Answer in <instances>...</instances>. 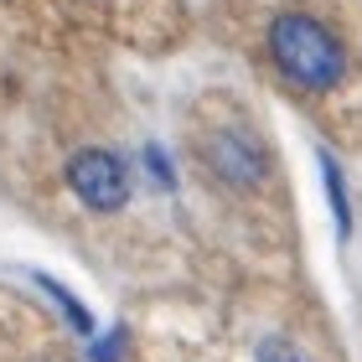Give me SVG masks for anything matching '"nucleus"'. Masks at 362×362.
<instances>
[{"label":"nucleus","instance_id":"nucleus-1","mask_svg":"<svg viewBox=\"0 0 362 362\" xmlns=\"http://www.w3.org/2000/svg\"><path fill=\"white\" fill-rule=\"evenodd\" d=\"M269 57L285 73V83L305 88V93H326L341 83L347 73V47L332 37V26L316 21L305 11H285L269 26Z\"/></svg>","mask_w":362,"mask_h":362},{"label":"nucleus","instance_id":"nucleus-2","mask_svg":"<svg viewBox=\"0 0 362 362\" xmlns=\"http://www.w3.org/2000/svg\"><path fill=\"white\" fill-rule=\"evenodd\" d=\"M68 187H73V197L88 212H119L129 202V171H124V160L114 151H98V145H88V151H78L68 160Z\"/></svg>","mask_w":362,"mask_h":362},{"label":"nucleus","instance_id":"nucleus-3","mask_svg":"<svg viewBox=\"0 0 362 362\" xmlns=\"http://www.w3.org/2000/svg\"><path fill=\"white\" fill-rule=\"evenodd\" d=\"M202 160H207V171L233 192H259L264 176H269V151L249 129H218V135H207Z\"/></svg>","mask_w":362,"mask_h":362},{"label":"nucleus","instance_id":"nucleus-4","mask_svg":"<svg viewBox=\"0 0 362 362\" xmlns=\"http://www.w3.org/2000/svg\"><path fill=\"white\" fill-rule=\"evenodd\" d=\"M316 166H321V181H326V202H332V218H337V233L347 238L352 233V202H347V181H341V166L332 156H316Z\"/></svg>","mask_w":362,"mask_h":362},{"label":"nucleus","instance_id":"nucleus-5","mask_svg":"<svg viewBox=\"0 0 362 362\" xmlns=\"http://www.w3.org/2000/svg\"><path fill=\"white\" fill-rule=\"evenodd\" d=\"M37 285H42L47 295H52V300H57V305H62V316H68V326H73V332H83V337L93 332V316H88V310H83V300H78V295H73V290H62V285H57V279H52V274H37Z\"/></svg>","mask_w":362,"mask_h":362},{"label":"nucleus","instance_id":"nucleus-6","mask_svg":"<svg viewBox=\"0 0 362 362\" xmlns=\"http://www.w3.org/2000/svg\"><path fill=\"white\" fill-rule=\"evenodd\" d=\"M140 160H145V171H151V181H156L160 192H171V187H176V171H171V160H166V151H160V145H145Z\"/></svg>","mask_w":362,"mask_h":362},{"label":"nucleus","instance_id":"nucleus-7","mask_svg":"<svg viewBox=\"0 0 362 362\" xmlns=\"http://www.w3.org/2000/svg\"><path fill=\"white\" fill-rule=\"evenodd\" d=\"M88 362H124V326H114L109 337H98L88 347Z\"/></svg>","mask_w":362,"mask_h":362},{"label":"nucleus","instance_id":"nucleus-8","mask_svg":"<svg viewBox=\"0 0 362 362\" xmlns=\"http://www.w3.org/2000/svg\"><path fill=\"white\" fill-rule=\"evenodd\" d=\"M259 362H305V357L295 352L290 341H279V337H269V341H259Z\"/></svg>","mask_w":362,"mask_h":362}]
</instances>
